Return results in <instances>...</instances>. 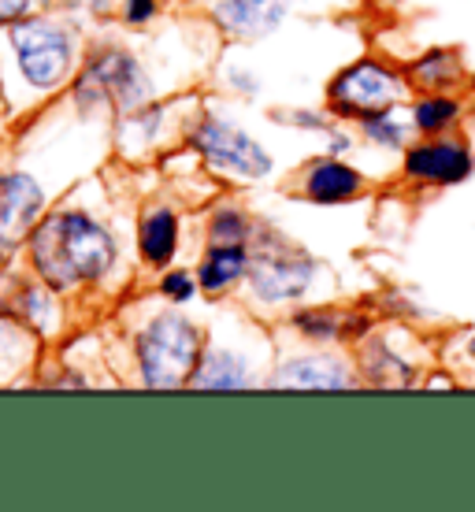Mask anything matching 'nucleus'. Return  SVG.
I'll use <instances>...</instances> for the list:
<instances>
[{
    "mask_svg": "<svg viewBox=\"0 0 475 512\" xmlns=\"http://www.w3.org/2000/svg\"><path fill=\"white\" fill-rule=\"evenodd\" d=\"M401 175L420 190H453L475 175V149L461 130L435 134V138H412L401 153Z\"/></svg>",
    "mask_w": 475,
    "mask_h": 512,
    "instance_id": "obj_4",
    "label": "nucleus"
},
{
    "mask_svg": "<svg viewBox=\"0 0 475 512\" xmlns=\"http://www.w3.org/2000/svg\"><path fill=\"white\" fill-rule=\"evenodd\" d=\"M368 179L360 175L357 167L338 160V156H327V160H316L305 175V197L316 201V205H346V201H357L364 193Z\"/></svg>",
    "mask_w": 475,
    "mask_h": 512,
    "instance_id": "obj_13",
    "label": "nucleus"
},
{
    "mask_svg": "<svg viewBox=\"0 0 475 512\" xmlns=\"http://www.w3.org/2000/svg\"><path fill=\"white\" fill-rule=\"evenodd\" d=\"M164 294L167 297H175V301H190V294H193V282H190V275H167L164 279Z\"/></svg>",
    "mask_w": 475,
    "mask_h": 512,
    "instance_id": "obj_22",
    "label": "nucleus"
},
{
    "mask_svg": "<svg viewBox=\"0 0 475 512\" xmlns=\"http://www.w3.org/2000/svg\"><path fill=\"white\" fill-rule=\"evenodd\" d=\"M412 82L401 67L375 60V56H360L349 67H342L327 86V108L338 119H368L375 112H390L412 101Z\"/></svg>",
    "mask_w": 475,
    "mask_h": 512,
    "instance_id": "obj_2",
    "label": "nucleus"
},
{
    "mask_svg": "<svg viewBox=\"0 0 475 512\" xmlns=\"http://www.w3.org/2000/svg\"><path fill=\"white\" fill-rule=\"evenodd\" d=\"M64 4H71V8H101L104 0H64Z\"/></svg>",
    "mask_w": 475,
    "mask_h": 512,
    "instance_id": "obj_26",
    "label": "nucleus"
},
{
    "mask_svg": "<svg viewBox=\"0 0 475 512\" xmlns=\"http://www.w3.org/2000/svg\"><path fill=\"white\" fill-rule=\"evenodd\" d=\"M138 360H142V379L153 390H175V386L190 383L197 372V331L190 323L164 312L156 316L138 338Z\"/></svg>",
    "mask_w": 475,
    "mask_h": 512,
    "instance_id": "obj_3",
    "label": "nucleus"
},
{
    "mask_svg": "<svg viewBox=\"0 0 475 512\" xmlns=\"http://www.w3.org/2000/svg\"><path fill=\"white\" fill-rule=\"evenodd\" d=\"M297 0H219L216 23L234 38H264L283 23Z\"/></svg>",
    "mask_w": 475,
    "mask_h": 512,
    "instance_id": "obj_10",
    "label": "nucleus"
},
{
    "mask_svg": "<svg viewBox=\"0 0 475 512\" xmlns=\"http://www.w3.org/2000/svg\"><path fill=\"white\" fill-rule=\"evenodd\" d=\"M294 327L312 342H342L349 338V327L338 312H327V308H305L294 316Z\"/></svg>",
    "mask_w": 475,
    "mask_h": 512,
    "instance_id": "obj_20",
    "label": "nucleus"
},
{
    "mask_svg": "<svg viewBox=\"0 0 475 512\" xmlns=\"http://www.w3.org/2000/svg\"><path fill=\"white\" fill-rule=\"evenodd\" d=\"M249 282L257 290L260 301L268 305H283V301H301L316 282V260L297 249H271L249 268Z\"/></svg>",
    "mask_w": 475,
    "mask_h": 512,
    "instance_id": "obj_7",
    "label": "nucleus"
},
{
    "mask_svg": "<svg viewBox=\"0 0 475 512\" xmlns=\"http://www.w3.org/2000/svg\"><path fill=\"white\" fill-rule=\"evenodd\" d=\"M275 390H349L357 386V372L349 368V360L312 353V357L286 360L279 372L271 375Z\"/></svg>",
    "mask_w": 475,
    "mask_h": 512,
    "instance_id": "obj_9",
    "label": "nucleus"
},
{
    "mask_svg": "<svg viewBox=\"0 0 475 512\" xmlns=\"http://www.w3.org/2000/svg\"><path fill=\"white\" fill-rule=\"evenodd\" d=\"M142 253L153 264H164L175 253V216L171 212H153L142 223Z\"/></svg>",
    "mask_w": 475,
    "mask_h": 512,
    "instance_id": "obj_19",
    "label": "nucleus"
},
{
    "mask_svg": "<svg viewBox=\"0 0 475 512\" xmlns=\"http://www.w3.org/2000/svg\"><path fill=\"white\" fill-rule=\"evenodd\" d=\"M412 90L416 93H457L468 78V67H464V56L450 45H435V49H424L409 67Z\"/></svg>",
    "mask_w": 475,
    "mask_h": 512,
    "instance_id": "obj_12",
    "label": "nucleus"
},
{
    "mask_svg": "<svg viewBox=\"0 0 475 512\" xmlns=\"http://www.w3.org/2000/svg\"><path fill=\"white\" fill-rule=\"evenodd\" d=\"M149 93V86H145L142 71H138V64L130 60L127 52H104V56H97L90 67H86V75L78 78V90L75 97L82 104H97V101H116L123 104V108H130V104H138Z\"/></svg>",
    "mask_w": 475,
    "mask_h": 512,
    "instance_id": "obj_8",
    "label": "nucleus"
},
{
    "mask_svg": "<svg viewBox=\"0 0 475 512\" xmlns=\"http://www.w3.org/2000/svg\"><path fill=\"white\" fill-rule=\"evenodd\" d=\"M420 360L405 357L390 346V338H368L360 346V372H364V383L372 386H416L420 383Z\"/></svg>",
    "mask_w": 475,
    "mask_h": 512,
    "instance_id": "obj_14",
    "label": "nucleus"
},
{
    "mask_svg": "<svg viewBox=\"0 0 475 512\" xmlns=\"http://www.w3.org/2000/svg\"><path fill=\"white\" fill-rule=\"evenodd\" d=\"M34 268L49 286L67 290L75 282L101 279L116 260V245L101 223L82 212H60L41 223L30 238Z\"/></svg>",
    "mask_w": 475,
    "mask_h": 512,
    "instance_id": "obj_1",
    "label": "nucleus"
},
{
    "mask_svg": "<svg viewBox=\"0 0 475 512\" xmlns=\"http://www.w3.org/2000/svg\"><path fill=\"white\" fill-rule=\"evenodd\" d=\"M41 190L26 175H4L0 179V253L12 249L38 216Z\"/></svg>",
    "mask_w": 475,
    "mask_h": 512,
    "instance_id": "obj_11",
    "label": "nucleus"
},
{
    "mask_svg": "<svg viewBox=\"0 0 475 512\" xmlns=\"http://www.w3.org/2000/svg\"><path fill=\"white\" fill-rule=\"evenodd\" d=\"M193 145H197V153L205 156V160L227 167V171L242 175V179H264L275 167L271 153L260 141H253L242 130L227 127V123H219V119H205L197 127V134H193Z\"/></svg>",
    "mask_w": 475,
    "mask_h": 512,
    "instance_id": "obj_6",
    "label": "nucleus"
},
{
    "mask_svg": "<svg viewBox=\"0 0 475 512\" xmlns=\"http://www.w3.org/2000/svg\"><path fill=\"white\" fill-rule=\"evenodd\" d=\"M190 383L197 390H238V386H249V379H245V368L238 357H231V353H208L197 364Z\"/></svg>",
    "mask_w": 475,
    "mask_h": 512,
    "instance_id": "obj_18",
    "label": "nucleus"
},
{
    "mask_svg": "<svg viewBox=\"0 0 475 512\" xmlns=\"http://www.w3.org/2000/svg\"><path fill=\"white\" fill-rule=\"evenodd\" d=\"M26 12H30V0H0V26L15 23V19Z\"/></svg>",
    "mask_w": 475,
    "mask_h": 512,
    "instance_id": "obj_23",
    "label": "nucleus"
},
{
    "mask_svg": "<svg viewBox=\"0 0 475 512\" xmlns=\"http://www.w3.org/2000/svg\"><path fill=\"white\" fill-rule=\"evenodd\" d=\"M156 4L153 0H127V19L130 23H145V19H153Z\"/></svg>",
    "mask_w": 475,
    "mask_h": 512,
    "instance_id": "obj_24",
    "label": "nucleus"
},
{
    "mask_svg": "<svg viewBox=\"0 0 475 512\" xmlns=\"http://www.w3.org/2000/svg\"><path fill=\"white\" fill-rule=\"evenodd\" d=\"M216 238H223V242H242L245 238V219L238 216V212H223V216L216 219Z\"/></svg>",
    "mask_w": 475,
    "mask_h": 512,
    "instance_id": "obj_21",
    "label": "nucleus"
},
{
    "mask_svg": "<svg viewBox=\"0 0 475 512\" xmlns=\"http://www.w3.org/2000/svg\"><path fill=\"white\" fill-rule=\"evenodd\" d=\"M424 386H446V390H453V386H457V379H453V375H427Z\"/></svg>",
    "mask_w": 475,
    "mask_h": 512,
    "instance_id": "obj_25",
    "label": "nucleus"
},
{
    "mask_svg": "<svg viewBox=\"0 0 475 512\" xmlns=\"http://www.w3.org/2000/svg\"><path fill=\"white\" fill-rule=\"evenodd\" d=\"M360 138L375 145V149H383V153H405L409 141L416 138V130H412L409 116L390 108V112H375V116L360 119Z\"/></svg>",
    "mask_w": 475,
    "mask_h": 512,
    "instance_id": "obj_16",
    "label": "nucleus"
},
{
    "mask_svg": "<svg viewBox=\"0 0 475 512\" xmlns=\"http://www.w3.org/2000/svg\"><path fill=\"white\" fill-rule=\"evenodd\" d=\"M249 268V253L242 242H223L205 256L201 264V286L205 290H223L227 282H234L238 275H245Z\"/></svg>",
    "mask_w": 475,
    "mask_h": 512,
    "instance_id": "obj_17",
    "label": "nucleus"
},
{
    "mask_svg": "<svg viewBox=\"0 0 475 512\" xmlns=\"http://www.w3.org/2000/svg\"><path fill=\"white\" fill-rule=\"evenodd\" d=\"M468 116V104L461 93H412L409 119L416 138H435V134H457Z\"/></svg>",
    "mask_w": 475,
    "mask_h": 512,
    "instance_id": "obj_15",
    "label": "nucleus"
},
{
    "mask_svg": "<svg viewBox=\"0 0 475 512\" xmlns=\"http://www.w3.org/2000/svg\"><path fill=\"white\" fill-rule=\"evenodd\" d=\"M12 45L19 52V67L30 86L49 90L71 67V41L52 23H23L12 30Z\"/></svg>",
    "mask_w": 475,
    "mask_h": 512,
    "instance_id": "obj_5",
    "label": "nucleus"
},
{
    "mask_svg": "<svg viewBox=\"0 0 475 512\" xmlns=\"http://www.w3.org/2000/svg\"><path fill=\"white\" fill-rule=\"evenodd\" d=\"M464 353H468V357H472V360H475V331H472V334H468V342H464Z\"/></svg>",
    "mask_w": 475,
    "mask_h": 512,
    "instance_id": "obj_27",
    "label": "nucleus"
}]
</instances>
